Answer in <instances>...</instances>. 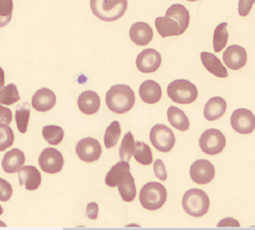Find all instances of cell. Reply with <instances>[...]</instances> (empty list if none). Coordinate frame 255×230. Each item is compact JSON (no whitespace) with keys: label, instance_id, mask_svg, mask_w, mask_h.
<instances>
[{"label":"cell","instance_id":"45","mask_svg":"<svg viewBox=\"0 0 255 230\" xmlns=\"http://www.w3.org/2000/svg\"><path fill=\"white\" fill-rule=\"evenodd\" d=\"M187 1H190V2H194V1H197V0H187Z\"/></svg>","mask_w":255,"mask_h":230},{"label":"cell","instance_id":"33","mask_svg":"<svg viewBox=\"0 0 255 230\" xmlns=\"http://www.w3.org/2000/svg\"><path fill=\"white\" fill-rule=\"evenodd\" d=\"M135 146H136V142L133 138L132 133L130 131H128L127 134L124 136L122 145L120 147V150H119L122 160L128 162L134 153Z\"/></svg>","mask_w":255,"mask_h":230},{"label":"cell","instance_id":"22","mask_svg":"<svg viewBox=\"0 0 255 230\" xmlns=\"http://www.w3.org/2000/svg\"><path fill=\"white\" fill-rule=\"evenodd\" d=\"M201 59L204 68L213 75L220 78H225L228 77V71L226 68L223 66L221 60L214 54L202 52Z\"/></svg>","mask_w":255,"mask_h":230},{"label":"cell","instance_id":"39","mask_svg":"<svg viewBox=\"0 0 255 230\" xmlns=\"http://www.w3.org/2000/svg\"><path fill=\"white\" fill-rule=\"evenodd\" d=\"M12 118L11 109L0 105V123L9 125L12 122Z\"/></svg>","mask_w":255,"mask_h":230},{"label":"cell","instance_id":"40","mask_svg":"<svg viewBox=\"0 0 255 230\" xmlns=\"http://www.w3.org/2000/svg\"><path fill=\"white\" fill-rule=\"evenodd\" d=\"M87 216L91 220H97L99 216V206L95 202H91L87 206Z\"/></svg>","mask_w":255,"mask_h":230},{"label":"cell","instance_id":"2","mask_svg":"<svg viewBox=\"0 0 255 230\" xmlns=\"http://www.w3.org/2000/svg\"><path fill=\"white\" fill-rule=\"evenodd\" d=\"M128 0H91L92 13L101 20L116 21L127 10Z\"/></svg>","mask_w":255,"mask_h":230},{"label":"cell","instance_id":"31","mask_svg":"<svg viewBox=\"0 0 255 230\" xmlns=\"http://www.w3.org/2000/svg\"><path fill=\"white\" fill-rule=\"evenodd\" d=\"M122 134L121 124L119 121H113L105 131L104 135V144L106 149H112L119 142V139Z\"/></svg>","mask_w":255,"mask_h":230},{"label":"cell","instance_id":"13","mask_svg":"<svg viewBox=\"0 0 255 230\" xmlns=\"http://www.w3.org/2000/svg\"><path fill=\"white\" fill-rule=\"evenodd\" d=\"M223 59L230 70H240L247 63V52L239 45H232L224 51Z\"/></svg>","mask_w":255,"mask_h":230},{"label":"cell","instance_id":"6","mask_svg":"<svg viewBox=\"0 0 255 230\" xmlns=\"http://www.w3.org/2000/svg\"><path fill=\"white\" fill-rule=\"evenodd\" d=\"M149 139L155 149L162 153H168L175 145V136L172 130L162 124H157L150 130Z\"/></svg>","mask_w":255,"mask_h":230},{"label":"cell","instance_id":"9","mask_svg":"<svg viewBox=\"0 0 255 230\" xmlns=\"http://www.w3.org/2000/svg\"><path fill=\"white\" fill-rule=\"evenodd\" d=\"M38 164L43 171L48 174H57L61 171L63 167V155L59 150L48 148L43 150L39 155Z\"/></svg>","mask_w":255,"mask_h":230},{"label":"cell","instance_id":"10","mask_svg":"<svg viewBox=\"0 0 255 230\" xmlns=\"http://www.w3.org/2000/svg\"><path fill=\"white\" fill-rule=\"evenodd\" d=\"M76 153L80 160L91 163L99 160L102 153V148L97 139L86 138L80 140L76 146Z\"/></svg>","mask_w":255,"mask_h":230},{"label":"cell","instance_id":"14","mask_svg":"<svg viewBox=\"0 0 255 230\" xmlns=\"http://www.w3.org/2000/svg\"><path fill=\"white\" fill-rule=\"evenodd\" d=\"M56 101L57 97L55 93L47 87H42L32 97L31 105L38 112H47L55 107Z\"/></svg>","mask_w":255,"mask_h":230},{"label":"cell","instance_id":"27","mask_svg":"<svg viewBox=\"0 0 255 230\" xmlns=\"http://www.w3.org/2000/svg\"><path fill=\"white\" fill-rule=\"evenodd\" d=\"M228 23L223 22L219 24L213 33V49L215 52H221L228 42L229 34L227 30Z\"/></svg>","mask_w":255,"mask_h":230},{"label":"cell","instance_id":"21","mask_svg":"<svg viewBox=\"0 0 255 230\" xmlns=\"http://www.w3.org/2000/svg\"><path fill=\"white\" fill-rule=\"evenodd\" d=\"M139 96L147 104H156L162 96L161 86L154 80H146L139 86Z\"/></svg>","mask_w":255,"mask_h":230},{"label":"cell","instance_id":"1","mask_svg":"<svg viewBox=\"0 0 255 230\" xmlns=\"http://www.w3.org/2000/svg\"><path fill=\"white\" fill-rule=\"evenodd\" d=\"M135 100L134 91L127 85L112 86L107 92V107L116 114H125L129 111L134 107Z\"/></svg>","mask_w":255,"mask_h":230},{"label":"cell","instance_id":"29","mask_svg":"<svg viewBox=\"0 0 255 230\" xmlns=\"http://www.w3.org/2000/svg\"><path fill=\"white\" fill-rule=\"evenodd\" d=\"M43 138L48 142V144L56 146L62 142L64 139V132L62 128L55 125H48L44 127L42 129Z\"/></svg>","mask_w":255,"mask_h":230},{"label":"cell","instance_id":"3","mask_svg":"<svg viewBox=\"0 0 255 230\" xmlns=\"http://www.w3.org/2000/svg\"><path fill=\"white\" fill-rule=\"evenodd\" d=\"M167 200V190L162 184L149 182L145 184L139 192V201L144 209L150 211L159 209Z\"/></svg>","mask_w":255,"mask_h":230},{"label":"cell","instance_id":"5","mask_svg":"<svg viewBox=\"0 0 255 230\" xmlns=\"http://www.w3.org/2000/svg\"><path fill=\"white\" fill-rule=\"evenodd\" d=\"M170 99L175 103L187 105L195 101L198 97V89L194 84L186 79H177L167 87Z\"/></svg>","mask_w":255,"mask_h":230},{"label":"cell","instance_id":"28","mask_svg":"<svg viewBox=\"0 0 255 230\" xmlns=\"http://www.w3.org/2000/svg\"><path fill=\"white\" fill-rule=\"evenodd\" d=\"M133 155L135 157V160L144 166L150 165L153 160L152 152H151L150 148L146 143L140 142V141L136 142Z\"/></svg>","mask_w":255,"mask_h":230},{"label":"cell","instance_id":"20","mask_svg":"<svg viewBox=\"0 0 255 230\" xmlns=\"http://www.w3.org/2000/svg\"><path fill=\"white\" fill-rule=\"evenodd\" d=\"M226 109L227 103L225 99L221 96H214L206 103L203 115L208 121H214L222 118L226 112Z\"/></svg>","mask_w":255,"mask_h":230},{"label":"cell","instance_id":"37","mask_svg":"<svg viewBox=\"0 0 255 230\" xmlns=\"http://www.w3.org/2000/svg\"><path fill=\"white\" fill-rule=\"evenodd\" d=\"M255 0H239L238 4V12L241 16H246L249 15L253 5H255Z\"/></svg>","mask_w":255,"mask_h":230},{"label":"cell","instance_id":"34","mask_svg":"<svg viewBox=\"0 0 255 230\" xmlns=\"http://www.w3.org/2000/svg\"><path fill=\"white\" fill-rule=\"evenodd\" d=\"M15 135L8 125L0 123V152L9 149L14 143Z\"/></svg>","mask_w":255,"mask_h":230},{"label":"cell","instance_id":"26","mask_svg":"<svg viewBox=\"0 0 255 230\" xmlns=\"http://www.w3.org/2000/svg\"><path fill=\"white\" fill-rule=\"evenodd\" d=\"M119 192L121 194V197L124 201L126 202H131L136 198V186H135V180L130 171L128 172L127 175L124 177L122 182L118 186Z\"/></svg>","mask_w":255,"mask_h":230},{"label":"cell","instance_id":"30","mask_svg":"<svg viewBox=\"0 0 255 230\" xmlns=\"http://www.w3.org/2000/svg\"><path fill=\"white\" fill-rule=\"evenodd\" d=\"M30 118V108L28 103H24L21 106L17 107L16 110V127L18 131L25 134L27 132L28 122Z\"/></svg>","mask_w":255,"mask_h":230},{"label":"cell","instance_id":"15","mask_svg":"<svg viewBox=\"0 0 255 230\" xmlns=\"http://www.w3.org/2000/svg\"><path fill=\"white\" fill-rule=\"evenodd\" d=\"M19 185L27 190H36L41 184V175L36 166H22L17 171Z\"/></svg>","mask_w":255,"mask_h":230},{"label":"cell","instance_id":"4","mask_svg":"<svg viewBox=\"0 0 255 230\" xmlns=\"http://www.w3.org/2000/svg\"><path fill=\"white\" fill-rule=\"evenodd\" d=\"M182 207L187 214L194 218H200L207 214L210 208V198L202 189L192 188L184 194Z\"/></svg>","mask_w":255,"mask_h":230},{"label":"cell","instance_id":"44","mask_svg":"<svg viewBox=\"0 0 255 230\" xmlns=\"http://www.w3.org/2000/svg\"><path fill=\"white\" fill-rule=\"evenodd\" d=\"M2 214H3V209H2V207L0 206V216Z\"/></svg>","mask_w":255,"mask_h":230},{"label":"cell","instance_id":"12","mask_svg":"<svg viewBox=\"0 0 255 230\" xmlns=\"http://www.w3.org/2000/svg\"><path fill=\"white\" fill-rule=\"evenodd\" d=\"M161 65V56L153 48H147L138 54L136 66L140 72L149 74L159 70Z\"/></svg>","mask_w":255,"mask_h":230},{"label":"cell","instance_id":"23","mask_svg":"<svg viewBox=\"0 0 255 230\" xmlns=\"http://www.w3.org/2000/svg\"><path fill=\"white\" fill-rule=\"evenodd\" d=\"M130 171V166L128 161H120L112 169L108 172L105 177V183L107 186L115 187L119 186L122 182L124 177L127 175L128 172Z\"/></svg>","mask_w":255,"mask_h":230},{"label":"cell","instance_id":"38","mask_svg":"<svg viewBox=\"0 0 255 230\" xmlns=\"http://www.w3.org/2000/svg\"><path fill=\"white\" fill-rule=\"evenodd\" d=\"M153 168H154L155 176L158 177L159 179L162 180V181H165L167 179L168 175H167V171H166V168H165L164 163L162 162V160L157 159L155 161Z\"/></svg>","mask_w":255,"mask_h":230},{"label":"cell","instance_id":"8","mask_svg":"<svg viewBox=\"0 0 255 230\" xmlns=\"http://www.w3.org/2000/svg\"><path fill=\"white\" fill-rule=\"evenodd\" d=\"M231 124L234 131L240 134H251L255 129V116L246 108L234 110L231 117Z\"/></svg>","mask_w":255,"mask_h":230},{"label":"cell","instance_id":"32","mask_svg":"<svg viewBox=\"0 0 255 230\" xmlns=\"http://www.w3.org/2000/svg\"><path fill=\"white\" fill-rule=\"evenodd\" d=\"M20 100V96L15 84H9L0 89V104L10 106Z\"/></svg>","mask_w":255,"mask_h":230},{"label":"cell","instance_id":"7","mask_svg":"<svg viewBox=\"0 0 255 230\" xmlns=\"http://www.w3.org/2000/svg\"><path fill=\"white\" fill-rule=\"evenodd\" d=\"M199 145L203 153L207 155L220 154L226 146L225 136L219 129H208L199 139Z\"/></svg>","mask_w":255,"mask_h":230},{"label":"cell","instance_id":"41","mask_svg":"<svg viewBox=\"0 0 255 230\" xmlns=\"http://www.w3.org/2000/svg\"><path fill=\"white\" fill-rule=\"evenodd\" d=\"M217 227L222 228V227H240V223L237 220H234L232 218H227L225 220L220 221Z\"/></svg>","mask_w":255,"mask_h":230},{"label":"cell","instance_id":"42","mask_svg":"<svg viewBox=\"0 0 255 230\" xmlns=\"http://www.w3.org/2000/svg\"><path fill=\"white\" fill-rule=\"evenodd\" d=\"M5 85V72L0 68V89Z\"/></svg>","mask_w":255,"mask_h":230},{"label":"cell","instance_id":"17","mask_svg":"<svg viewBox=\"0 0 255 230\" xmlns=\"http://www.w3.org/2000/svg\"><path fill=\"white\" fill-rule=\"evenodd\" d=\"M155 27L162 38L178 37L182 35L181 26L175 19L170 16H159L155 19Z\"/></svg>","mask_w":255,"mask_h":230},{"label":"cell","instance_id":"36","mask_svg":"<svg viewBox=\"0 0 255 230\" xmlns=\"http://www.w3.org/2000/svg\"><path fill=\"white\" fill-rule=\"evenodd\" d=\"M13 189L9 182L0 177V201H8L12 197Z\"/></svg>","mask_w":255,"mask_h":230},{"label":"cell","instance_id":"16","mask_svg":"<svg viewBox=\"0 0 255 230\" xmlns=\"http://www.w3.org/2000/svg\"><path fill=\"white\" fill-rule=\"evenodd\" d=\"M129 38L137 46H146L153 38V30L145 22H136L129 29Z\"/></svg>","mask_w":255,"mask_h":230},{"label":"cell","instance_id":"24","mask_svg":"<svg viewBox=\"0 0 255 230\" xmlns=\"http://www.w3.org/2000/svg\"><path fill=\"white\" fill-rule=\"evenodd\" d=\"M165 16H170L175 19L181 26L182 32L186 31L190 24V13L186 7L181 4H173L166 11Z\"/></svg>","mask_w":255,"mask_h":230},{"label":"cell","instance_id":"43","mask_svg":"<svg viewBox=\"0 0 255 230\" xmlns=\"http://www.w3.org/2000/svg\"><path fill=\"white\" fill-rule=\"evenodd\" d=\"M0 227H6V226H5V224L4 223V222L0 221Z\"/></svg>","mask_w":255,"mask_h":230},{"label":"cell","instance_id":"35","mask_svg":"<svg viewBox=\"0 0 255 230\" xmlns=\"http://www.w3.org/2000/svg\"><path fill=\"white\" fill-rule=\"evenodd\" d=\"M13 0H0V28L9 24L13 12Z\"/></svg>","mask_w":255,"mask_h":230},{"label":"cell","instance_id":"25","mask_svg":"<svg viewBox=\"0 0 255 230\" xmlns=\"http://www.w3.org/2000/svg\"><path fill=\"white\" fill-rule=\"evenodd\" d=\"M167 117L171 126L180 131H186L190 129L189 118L181 109L171 106L167 111Z\"/></svg>","mask_w":255,"mask_h":230},{"label":"cell","instance_id":"18","mask_svg":"<svg viewBox=\"0 0 255 230\" xmlns=\"http://www.w3.org/2000/svg\"><path fill=\"white\" fill-rule=\"evenodd\" d=\"M78 106L80 111L85 115H93L101 107V98L98 93L91 90L82 92L78 98Z\"/></svg>","mask_w":255,"mask_h":230},{"label":"cell","instance_id":"19","mask_svg":"<svg viewBox=\"0 0 255 230\" xmlns=\"http://www.w3.org/2000/svg\"><path fill=\"white\" fill-rule=\"evenodd\" d=\"M26 156L18 149H13L10 151L6 152L3 160H2V167L4 171L7 174H13L18 171L25 164Z\"/></svg>","mask_w":255,"mask_h":230},{"label":"cell","instance_id":"11","mask_svg":"<svg viewBox=\"0 0 255 230\" xmlns=\"http://www.w3.org/2000/svg\"><path fill=\"white\" fill-rule=\"evenodd\" d=\"M190 175L193 182L199 185H206L212 182L215 177V167L206 159L196 160L191 165Z\"/></svg>","mask_w":255,"mask_h":230}]
</instances>
